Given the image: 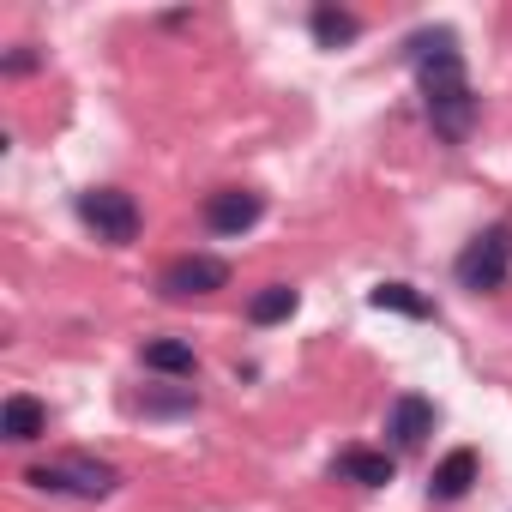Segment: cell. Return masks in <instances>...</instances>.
<instances>
[{
	"mask_svg": "<svg viewBox=\"0 0 512 512\" xmlns=\"http://www.w3.org/2000/svg\"><path fill=\"white\" fill-rule=\"evenodd\" d=\"M512 278V223H488L482 235H470V247L458 253V284L470 296H494Z\"/></svg>",
	"mask_w": 512,
	"mask_h": 512,
	"instance_id": "cell-1",
	"label": "cell"
},
{
	"mask_svg": "<svg viewBox=\"0 0 512 512\" xmlns=\"http://www.w3.org/2000/svg\"><path fill=\"white\" fill-rule=\"evenodd\" d=\"M25 482L31 488H43V494H79V500H103V494H115V470L103 464V458H67V464H37V470H25Z\"/></svg>",
	"mask_w": 512,
	"mask_h": 512,
	"instance_id": "cell-2",
	"label": "cell"
},
{
	"mask_svg": "<svg viewBox=\"0 0 512 512\" xmlns=\"http://www.w3.org/2000/svg\"><path fill=\"white\" fill-rule=\"evenodd\" d=\"M79 217L97 229V241H109V247H127L133 235H139V205H133V193H121V187H91V193H79Z\"/></svg>",
	"mask_w": 512,
	"mask_h": 512,
	"instance_id": "cell-3",
	"label": "cell"
},
{
	"mask_svg": "<svg viewBox=\"0 0 512 512\" xmlns=\"http://www.w3.org/2000/svg\"><path fill=\"white\" fill-rule=\"evenodd\" d=\"M229 284V266L223 260H211V253H181L175 266H163V278H157V290L169 296V302H193V296H217Z\"/></svg>",
	"mask_w": 512,
	"mask_h": 512,
	"instance_id": "cell-4",
	"label": "cell"
},
{
	"mask_svg": "<svg viewBox=\"0 0 512 512\" xmlns=\"http://www.w3.org/2000/svg\"><path fill=\"white\" fill-rule=\"evenodd\" d=\"M260 217H266V199L253 187H223V193L205 199V229L211 235H247Z\"/></svg>",
	"mask_w": 512,
	"mask_h": 512,
	"instance_id": "cell-5",
	"label": "cell"
},
{
	"mask_svg": "<svg viewBox=\"0 0 512 512\" xmlns=\"http://www.w3.org/2000/svg\"><path fill=\"white\" fill-rule=\"evenodd\" d=\"M422 103H428V121H434V133H440L446 145H464V139H470V127H476V91H470V85L428 91Z\"/></svg>",
	"mask_w": 512,
	"mask_h": 512,
	"instance_id": "cell-6",
	"label": "cell"
},
{
	"mask_svg": "<svg viewBox=\"0 0 512 512\" xmlns=\"http://www.w3.org/2000/svg\"><path fill=\"white\" fill-rule=\"evenodd\" d=\"M386 434H392V446H422V440L434 434V404H428L422 392L392 398V410H386Z\"/></svg>",
	"mask_w": 512,
	"mask_h": 512,
	"instance_id": "cell-7",
	"label": "cell"
},
{
	"mask_svg": "<svg viewBox=\"0 0 512 512\" xmlns=\"http://www.w3.org/2000/svg\"><path fill=\"white\" fill-rule=\"evenodd\" d=\"M470 488H476V452L458 446V452H446V458L434 464V476H428V500H434V506H452V500H464Z\"/></svg>",
	"mask_w": 512,
	"mask_h": 512,
	"instance_id": "cell-8",
	"label": "cell"
},
{
	"mask_svg": "<svg viewBox=\"0 0 512 512\" xmlns=\"http://www.w3.org/2000/svg\"><path fill=\"white\" fill-rule=\"evenodd\" d=\"M0 434H7L13 446H31V440L49 434V410H43L31 392H13L7 404H0Z\"/></svg>",
	"mask_w": 512,
	"mask_h": 512,
	"instance_id": "cell-9",
	"label": "cell"
},
{
	"mask_svg": "<svg viewBox=\"0 0 512 512\" xmlns=\"http://www.w3.org/2000/svg\"><path fill=\"white\" fill-rule=\"evenodd\" d=\"M332 476L362 482V488H386V482H392V458H386V452H368V446H344V452L332 458Z\"/></svg>",
	"mask_w": 512,
	"mask_h": 512,
	"instance_id": "cell-10",
	"label": "cell"
},
{
	"mask_svg": "<svg viewBox=\"0 0 512 512\" xmlns=\"http://www.w3.org/2000/svg\"><path fill=\"white\" fill-rule=\"evenodd\" d=\"M139 362H145L151 374H175V380H193V374H199V356H193L187 338H151V344L139 350Z\"/></svg>",
	"mask_w": 512,
	"mask_h": 512,
	"instance_id": "cell-11",
	"label": "cell"
},
{
	"mask_svg": "<svg viewBox=\"0 0 512 512\" xmlns=\"http://www.w3.org/2000/svg\"><path fill=\"white\" fill-rule=\"evenodd\" d=\"M308 25H314V43H320V49H344V43H356V37H362V19H356V13H344V7H332V0H320Z\"/></svg>",
	"mask_w": 512,
	"mask_h": 512,
	"instance_id": "cell-12",
	"label": "cell"
},
{
	"mask_svg": "<svg viewBox=\"0 0 512 512\" xmlns=\"http://www.w3.org/2000/svg\"><path fill=\"white\" fill-rule=\"evenodd\" d=\"M368 308H380V314H410V320H428V314H434V302H428L416 284H374V290H368Z\"/></svg>",
	"mask_w": 512,
	"mask_h": 512,
	"instance_id": "cell-13",
	"label": "cell"
},
{
	"mask_svg": "<svg viewBox=\"0 0 512 512\" xmlns=\"http://www.w3.org/2000/svg\"><path fill=\"white\" fill-rule=\"evenodd\" d=\"M296 302H302V296H296L290 284H266V290L247 296V320H253V326H278V320L296 314Z\"/></svg>",
	"mask_w": 512,
	"mask_h": 512,
	"instance_id": "cell-14",
	"label": "cell"
},
{
	"mask_svg": "<svg viewBox=\"0 0 512 512\" xmlns=\"http://www.w3.org/2000/svg\"><path fill=\"white\" fill-rule=\"evenodd\" d=\"M139 410L145 416H181V410H199V392L193 386H181V392H145Z\"/></svg>",
	"mask_w": 512,
	"mask_h": 512,
	"instance_id": "cell-15",
	"label": "cell"
},
{
	"mask_svg": "<svg viewBox=\"0 0 512 512\" xmlns=\"http://www.w3.org/2000/svg\"><path fill=\"white\" fill-rule=\"evenodd\" d=\"M37 67V55L31 49H19V55H7V73H31Z\"/></svg>",
	"mask_w": 512,
	"mask_h": 512,
	"instance_id": "cell-16",
	"label": "cell"
}]
</instances>
